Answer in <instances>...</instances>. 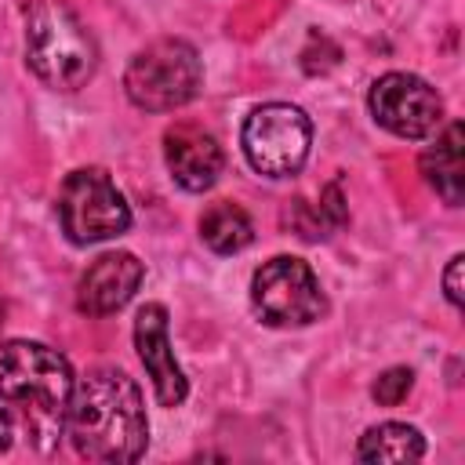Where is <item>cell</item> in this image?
Here are the masks:
<instances>
[{"label": "cell", "instance_id": "ba28073f", "mask_svg": "<svg viewBox=\"0 0 465 465\" xmlns=\"http://www.w3.org/2000/svg\"><path fill=\"white\" fill-rule=\"evenodd\" d=\"M374 124H381L396 138H429L436 134L443 120V98L436 94L432 84H425L414 73H385L371 84L367 94Z\"/></svg>", "mask_w": 465, "mask_h": 465}, {"label": "cell", "instance_id": "7c38bea8", "mask_svg": "<svg viewBox=\"0 0 465 465\" xmlns=\"http://www.w3.org/2000/svg\"><path fill=\"white\" fill-rule=\"evenodd\" d=\"M461 145H465V127L454 120L447 124V131L436 138L432 149H425L421 156V174L425 182L443 196V203L458 207L461 196H465V156H461Z\"/></svg>", "mask_w": 465, "mask_h": 465}, {"label": "cell", "instance_id": "5bb4252c", "mask_svg": "<svg viewBox=\"0 0 465 465\" xmlns=\"http://www.w3.org/2000/svg\"><path fill=\"white\" fill-rule=\"evenodd\" d=\"M200 240L214 251V254H236L254 240V222L247 218L243 207L218 200L200 214Z\"/></svg>", "mask_w": 465, "mask_h": 465}, {"label": "cell", "instance_id": "7a4b0ae2", "mask_svg": "<svg viewBox=\"0 0 465 465\" xmlns=\"http://www.w3.org/2000/svg\"><path fill=\"white\" fill-rule=\"evenodd\" d=\"M73 367L62 352L40 341H4L0 345V400L25 411L33 436L62 432L73 400Z\"/></svg>", "mask_w": 465, "mask_h": 465}, {"label": "cell", "instance_id": "8fae6325", "mask_svg": "<svg viewBox=\"0 0 465 465\" xmlns=\"http://www.w3.org/2000/svg\"><path fill=\"white\" fill-rule=\"evenodd\" d=\"M142 276H145V269L131 251H109V254L94 258L87 265V272L80 276L76 309L87 316H109L134 298Z\"/></svg>", "mask_w": 465, "mask_h": 465}, {"label": "cell", "instance_id": "9a60e30c", "mask_svg": "<svg viewBox=\"0 0 465 465\" xmlns=\"http://www.w3.org/2000/svg\"><path fill=\"white\" fill-rule=\"evenodd\" d=\"M411 385H414V371H411V367H389V371L378 374V381L371 385V396H374L381 407H396V403L407 400Z\"/></svg>", "mask_w": 465, "mask_h": 465}, {"label": "cell", "instance_id": "30bf717a", "mask_svg": "<svg viewBox=\"0 0 465 465\" xmlns=\"http://www.w3.org/2000/svg\"><path fill=\"white\" fill-rule=\"evenodd\" d=\"M163 160L185 193H207L225 167L218 138L196 124H174L163 131Z\"/></svg>", "mask_w": 465, "mask_h": 465}, {"label": "cell", "instance_id": "d6986e66", "mask_svg": "<svg viewBox=\"0 0 465 465\" xmlns=\"http://www.w3.org/2000/svg\"><path fill=\"white\" fill-rule=\"evenodd\" d=\"M0 323H4V302H0Z\"/></svg>", "mask_w": 465, "mask_h": 465}, {"label": "cell", "instance_id": "ac0fdd59", "mask_svg": "<svg viewBox=\"0 0 465 465\" xmlns=\"http://www.w3.org/2000/svg\"><path fill=\"white\" fill-rule=\"evenodd\" d=\"M11 436H15V418L7 407H0V450L11 447Z\"/></svg>", "mask_w": 465, "mask_h": 465}, {"label": "cell", "instance_id": "4fadbf2b", "mask_svg": "<svg viewBox=\"0 0 465 465\" xmlns=\"http://www.w3.org/2000/svg\"><path fill=\"white\" fill-rule=\"evenodd\" d=\"M425 454V440L414 425L381 421L367 429L356 443V461H418Z\"/></svg>", "mask_w": 465, "mask_h": 465}, {"label": "cell", "instance_id": "2e32d148", "mask_svg": "<svg viewBox=\"0 0 465 465\" xmlns=\"http://www.w3.org/2000/svg\"><path fill=\"white\" fill-rule=\"evenodd\" d=\"M461 269H465V258L461 254H454L450 262H447V269H443V291H447V302L454 305V309H461Z\"/></svg>", "mask_w": 465, "mask_h": 465}, {"label": "cell", "instance_id": "e0dca14e", "mask_svg": "<svg viewBox=\"0 0 465 465\" xmlns=\"http://www.w3.org/2000/svg\"><path fill=\"white\" fill-rule=\"evenodd\" d=\"M320 214H323L331 225H341V222H345V207H341V193H338V185H327V189H323Z\"/></svg>", "mask_w": 465, "mask_h": 465}, {"label": "cell", "instance_id": "3957f363", "mask_svg": "<svg viewBox=\"0 0 465 465\" xmlns=\"http://www.w3.org/2000/svg\"><path fill=\"white\" fill-rule=\"evenodd\" d=\"M25 62L47 87L76 91L94 76L98 51L65 4L36 0L25 15Z\"/></svg>", "mask_w": 465, "mask_h": 465}, {"label": "cell", "instance_id": "277c9868", "mask_svg": "<svg viewBox=\"0 0 465 465\" xmlns=\"http://www.w3.org/2000/svg\"><path fill=\"white\" fill-rule=\"evenodd\" d=\"M203 84V65L200 54L189 40L163 36L145 44L124 73V91L138 109L149 113H171L182 109L185 102L196 98Z\"/></svg>", "mask_w": 465, "mask_h": 465}, {"label": "cell", "instance_id": "8992f818", "mask_svg": "<svg viewBox=\"0 0 465 465\" xmlns=\"http://www.w3.org/2000/svg\"><path fill=\"white\" fill-rule=\"evenodd\" d=\"M58 218L73 243H98L131 229V207L124 193L98 167L65 174L58 189Z\"/></svg>", "mask_w": 465, "mask_h": 465}, {"label": "cell", "instance_id": "5b68a950", "mask_svg": "<svg viewBox=\"0 0 465 465\" xmlns=\"http://www.w3.org/2000/svg\"><path fill=\"white\" fill-rule=\"evenodd\" d=\"M240 145L247 163L265 178H291L302 171L309 145H312V124L305 109L291 102H265L251 109L240 131Z\"/></svg>", "mask_w": 465, "mask_h": 465}, {"label": "cell", "instance_id": "52a82bcc", "mask_svg": "<svg viewBox=\"0 0 465 465\" xmlns=\"http://www.w3.org/2000/svg\"><path fill=\"white\" fill-rule=\"evenodd\" d=\"M251 305L269 327H309L327 312L316 272L294 254H276L254 272Z\"/></svg>", "mask_w": 465, "mask_h": 465}, {"label": "cell", "instance_id": "6da1fadb", "mask_svg": "<svg viewBox=\"0 0 465 465\" xmlns=\"http://www.w3.org/2000/svg\"><path fill=\"white\" fill-rule=\"evenodd\" d=\"M65 436L87 461H138L149 447V421L134 378L116 367L84 374L73 385Z\"/></svg>", "mask_w": 465, "mask_h": 465}, {"label": "cell", "instance_id": "9c48e42d", "mask_svg": "<svg viewBox=\"0 0 465 465\" xmlns=\"http://www.w3.org/2000/svg\"><path fill=\"white\" fill-rule=\"evenodd\" d=\"M134 349L142 367L153 378V392L160 400V407H178L189 396V381L171 352V338H167V309L160 302H149L138 309L134 316Z\"/></svg>", "mask_w": 465, "mask_h": 465}]
</instances>
